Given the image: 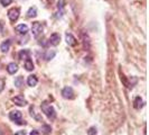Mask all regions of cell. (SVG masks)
<instances>
[{
    "mask_svg": "<svg viewBox=\"0 0 149 135\" xmlns=\"http://www.w3.org/2000/svg\"><path fill=\"white\" fill-rule=\"evenodd\" d=\"M9 118L16 123L17 125H22L25 124V122H22V114L19 110H13L9 114Z\"/></svg>",
    "mask_w": 149,
    "mask_h": 135,
    "instance_id": "2",
    "label": "cell"
},
{
    "mask_svg": "<svg viewBox=\"0 0 149 135\" xmlns=\"http://www.w3.org/2000/svg\"><path fill=\"white\" fill-rule=\"evenodd\" d=\"M13 2V0H0V4L3 6V7H7L10 4Z\"/></svg>",
    "mask_w": 149,
    "mask_h": 135,
    "instance_id": "21",
    "label": "cell"
},
{
    "mask_svg": "<svg viewBox=\"0 0 149 135\" xmlns=\"http://www.w3.org/2000/svg\"><path fill=\"white\" fill-rule=\"evenodd\" d=\"M16 32L18 34H22V35H26L27 32H28V26L26 24H19L16 26Z\"/></svg>",
    "mask_w": 149,
    "mask_h": 135,
    "instance_id": "9",
    "label": "cell"
},
{
    "mask_svg": "<svg viewBox=\"0 0 149 135\" xmlns=\"http://www.w3.org/2000/svg\"><path fill=\"white\" fill-rule=\"evenodd\" d=\"M65 39H66V43L70 45V46H75V45L77 44L76 38H75L71 33H66V34H65Z\"/></svg>",
    "mask_w": 149,
    "mask_h": 135,
    "instance_id": "8",
    "label": "cell"
},
{
    "mask_svg": "<svg viewBox=\"0 0 149 135\" xmlns=\"http://www.w3.org/2000/svg\"><path fill=\"white\" fill-rule=\"evenodd\" d=\"M25 69L27 71H33L34 70V63H33V61L30 60V59L25 60Z\"/></svg>",
    "mask_w": 149,
    "mask_h": 135,
    "instance_id": "16",
    "label": "cell"
},
{
    "mask_svg": "<svg viewBox=\"0 0 149 135\" xmlns=\"http://www.w3.org/2000/svg\"><path fill=\"white\" fill-rule=\"evenodd\" d=\"M30 115H31V116H34V118H35V120H40V117H39V116H38V115H36V112H35V108H34V107H31V108H30Z\"/></svg>",
    "mask_w": 149,
    "mask_h": 135,
    "instance_id": "20",
    "label": "cell"
},
{
    "mask_svg": "<svg viewBox=\"0 0 149 135\" xmlns=\"http://www.w3.org/2000/svg\"><path fill=\"white\" fill-rule=\"evenodd\" d=\"M31 32H33V35L35 37H37L39 34H42L43 32V25L39 22H34L31 24Z\"/></svg>",
    "mask_w": 149,
    "mask_h": 135,
    "instance_id": "3",
    "label": "cell"
},
{
    "mask_svg": "<svg viewBox=\"0 0 149 135\" xmlns=\"http://www.w3.org/2000/svg\"><path fill=\"white\" fill-rule=\"evenodd\" d=\"M42 131H43L44 134H49L52 132V128H51V126H48V125H43Z\"/></svg>",
    "mask_w": 149,
    "mask_h": 135,
    "instance_id": "19",
    "label": "cell"
},
{
    "mask_svg": "<svg viewBox=\"0 0 149 135\" xmlns=\"http://www.w3.org/2000/svg\"><path fill=\"white\" fill-rule=\"evenodd\" d=\"M62 96L65 98V99H74L75 94L73 88L72 87H65L64 89L62 90Z\"/></svg>",
    "mask_w": 149,
    "mask_h": 135,
    "instance_id": "4",
    "label": "cell"
},
{
    "mask_svg": "<svg viewBox=\"0 0 149 135\" xmlns=\"http://www.w3.org/2000/svg\"><path fill=\"white\" fill-rule=\"evenodd\" d=\"M15 135H26V132H25V131H19V132H17Z\"/></svg>",
    "mask_w": 149,
    "mask_h": 135,
    "instance_id": "26",
    "label": "cell"
},
{
    "mask_svg": "<svg viewBox=\"0 0 149 135\" xmlns=\"http://www.w3.org/2000/svg\"><path fill=\"white\" fill-rule=\"evenodd\" d=\"M29 55H30V52L28 50H22L19 52V54H18V56H19L20 60H27V59H29Z\"/></svg>",
    "mask_w": 149,
    "mask_h": 135,
    "instance_id": "14",
    "label": "cell"
},
{
    "mask_svg": "<svg viewBox=\"0 0 149 135\" xmlns=\"http://www.w3.org/2000/svg\"><path fill=\"white\" fill-rule=\"evenodd\" d=\"M3 84H5V83H3V80L0 79V91H2V89H3Z\"/></svg>",
    "mask_w": 149,
    "mask_h": 135,
    "instance_id": "25",
    "label": "cell"
},
{
    "mask_svg": "<svg viewBox=\"0 0 149 135\" xmlns=\"http://www.w3.org/2000/svg\"><path fill=\"white\" fill-rule=\"evenodd\" d=\"M40 108H42V112H44L49 120H54V118L56 117V112H55L54 107H53L52 105H49L48 103L44 101V103L42 104V106H40Z\"/></svg>",
    "mask_w": 149,
    "mask_h": 135,
    "instance_id": "1",
    "label": "cell"
},
{
    "mask_svg": "<svg viewBox=\"0 0 149 135\" xmlns=\"http://www.w3.org/2000/svg\"><path fill=\"white\" fill-rule=\"evenodd\" d=\"M19 9L18 8H11L8 10V18L10 19V22H16L19 18Z\"/></svg>",
    "mask_w": 149,
    "mask_h": 135,
    "instance_id": "5",
    "label": "cell"
},
{
    "mask_svg": "<svg viewBox=\"0 0 149 135\" xmlns=\"http://www.w3.org/2000/svg\"><path fill=\"white\" fill-rule=\"evenodd\" d=\"M38 82V79L36 75H29L28 78H27V84L29 86V87H35Z\"/></svg>",
    "mask_w": 149,
    "mask_h": 135,
    "instance_id": "13",
    "label": "cell"
},
{
    "mask_svg": "<svg viewBox=\"0 0 149 135\" xmlns=\"http://www.w3.org/2000/svg\"><path fill=\"white\" fill-rule=\"evenodd\" d=\"M134 107L136 109H141L143 107V100L141 99V97H136L134 100Z\"/></svg>",
    "mask_w": 149,
    "mask_h": 135,
    "instance_id": "12",
    "label": "cell"
},
{
    "mask_svg": "<svg viewBox=\"0 0 149 135\" xmlns=\"http://www.w3.org/2000/svg\"><path fill=\"white\" fill-rule=\"evenodd\" d=\"M48 42H49L52 45H54V46L58 45L60 44V42H61V35L58 34V33H53L52 35L49 36Z\"/></svg>",
    "mask_w": 149,
    "mask_h": 135,
    "instance_id": "6",
    "label": "cell"
},
{
    "mask_svg": "<svg viewBox=\"0 0 149 135\" xmlns=\"http://www.w3.org/2000/svg\"><path fill=\"white\" fill-rule=\"evenodd\" d=\"M10 39H6L5 42H2L1 45H0V50H1V52L2 53H7L9 51V49H10Z\"/></svg>",
    "mask_w": 149,
    "mask_h": 135,
    "instance_id": "11",
    "label": "cell"
},
{
    "mask_svg": "<svg viewBox=\"0 0 149 135\" xmlns=\"http://www.w3.org/2000/svg\"><path fill=\"white\" fill-rule=\"evenodd\" d=\"M54 56H55V51H52V52H51V51H48V52L45 54V59H46L47 61L52 60Z\"/></svg>",
    "mask_w": 149,
    "mask_h": 135,
    "instance_id": "18",
    "label": "cell"
},
{
    "mask_svg": "<svg viewBox=\"0 0 149 135\" xmlns=\"http://www.w3.org/2000/svg\"><path fill=\"white\" fill-rule=\"evenodd\" d=\"M97 128L95 127H90L89 129H88V134L89 135H97Z\"/></svg>",
    "mask_w": 149,
    "mask_h": 135,
    "instance_id": "22",
    "label": "cell"
},
{
    "mask_svg": "<svg viewBox=\"0 0 149 135\" xmlns=\"http://www.w3.org/2000/svg\"><path fill=\"white\" fill-rule=\"evenodd\" d=\"M13 101L17 106H20V107H24V106L27 105V100L24 98V96H16V97L13 98Z\"/></svg>",
    "mask_w": 149,
    "mask_h": 135,
    "instance_id": "7",
    "label": "cell"
},
{
    "mask_svg": "<svg viewBox=\"0 0 149 135\" xmlns=\"http://www.w3.org/2000/svg\"><path fill=\"white\" fill-rule=\"evenodd\" d=\"M64 6H65V0H58V2H57V8H58L60 10H62V9L64 8Z\"/></svg>",
    "mask_w": 149,
    "mask_h": 135,
    "instance_id": "23",
    "label": "cell"
},
{
    "mask_svg": "<svg viewBox=\"0 0 149 135\" xmlns=\"http://www.w3.org/2000/svg\"><path fill=\"white\" fill-rule=\"evenodd\" d=\"M7 71L9 75H15L16 72L18 71V65L16 64L15 62H11L7 65Z\"/></svg>",
    "mask_w": 149,
    "mask_h": 135,
    "instance_id": "10",
    "label": "cell"
},
{
    "mask_svg": "<svg viewBox=\"0 0 149 135\" xmlns=\"http://www.w3.org/2000/svg\"><path fill=\"white\" fill-rule=\"evenodd\" d=\"M29 135H40V133H39V131H37V129H33V131L30 132Z\"/></svg>",
    "mask_w": 149,
    "mask_h": 135,
    "instance_id": "24",
    "label": "cell"
},
{
    "mask_svg": "<svg viewBox=\"0 0 149 135\" xmlns=\"http://www.w3.org/2000/svg\"><path fill=\"white\" fill-rule=\"evenodd\" d=\"M14 83H15V86L17 88H20L22 86V83H24V78H22V75L20 77H17L15 79V81H14Z\"/></svg>",
    "mask_w": 149,
    "mask_h": 135,
    "instance_id": "17",
    "label": "cell"
},
{
    "mask_svg": "<svg viewBox=\"0 0 149 135\" xmlns=\"http://www.w3.org/2000/svg\"><path fill=\"white\" fill-rule=\"evenodd\" d=\"M37 16V8L36 7H30L27 11V17L29 18H34Z\"/></svg>",
    "mask_w": 149,
    "mask_h": 135,
    "instance_id": "15",
    "label": "cell"
}]
</instances>
